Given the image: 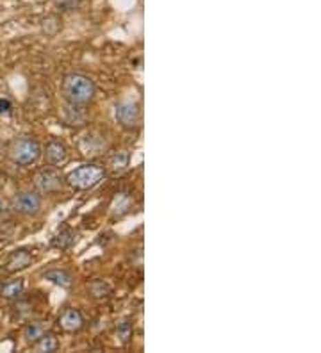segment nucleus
<instances>
[{
	"mask_svg": "<svg viewBox=\"0 0 321 353\" xmlns=\"http://www.w3.org/2000/svg\"><path fill=\"white\" fill-rule=\"evenodd\" d=\"M63 98L68 105L74 107H86L96 96V84L90 75L81 72H70L61 81Z\"/></svg>",
	"mask_w": 321,
	"mask_h": 353,
	"instance_id": "f257e3e1",
	"label": "nucleus"
},
{
	"mask_svg": "<svg viewBox=\"0 0 321 353\" xmlns=\"http://www.w3.org/2000/svg\"><path fill=\"white\" fill-rule=\"evenodd\" d=\"M6 153H8V159L14 166L29 168V166L36 164L43 157V147L34 136L22 134L9 141Z\"/></svg>",
	"mask_w": 321,
	"mask_h": 353,
	"instance_id": "f03ea898",
	"label": "nucleus"
},
{
	"mask_svg": "<svg viewBox=\"0 0 321 353\" xmlns=\"http://www.w3.org/2000/svg\"><path fill=\"white\" fill-rule=\"evenodd\" d=\"M105 177L104 166L96 162H84V164L75 166L74 170L66 175V186H70L75 191H90L96 188Z\"/></svg>",
	"mask_w": 321,
	"mask_h": 353,
	"instance_id": "7ed1b4c3",
	"label": "nucleus"
},
{
	"mask_svg": "<svg viewBox=\"0 0 321 353\" xmlns=\"http://www.w3.org/2000/svg\"><path fill=\"white\" fill-rule=\"evenodd\" d=\"M9 209L23 218H36L43 209V196L36 189H23L11 196Z\"/></svg>",
	"mask_w": 321,
	"mask_h": 353,
	"instance_id": "20e7f679",
	"label": "nucleus"
},
{
	"mask_svg": "<svg viewBox=\"0 0 321 353\" xmlns=\"http://www.w3.org/2000/svg\"><path fill=\"white\" fill-rule=\"evenodd\" d=\"M66 186V177L56 166H45L34 175V189L41 195H54Z\"/></svg>",
	"mask_w": 321,
	"mask_h": 353,
	"instance_id": "39448f33",
	"label": "nucleus"
},
{
	"mask_svg": "<svg viewBox=\"0 0 321 353\" xmlns=\"http://www.w3.org/2000/svg\"><path fill=\"white\" fill-rule=\"evenodd\" d=\"M114 118H116L118 125L125 129V131H136L141 127V109L136 102L123 100L118 102L114 107Z\"/></svg>",
	"mask_w": 321,
	"mask_h": 353,
	"instance_id": "423d86ee",
	"label": "nucleus"
},
{
	"mask_svg": "<svg viewBox=\"0 0 321 353\" xmlns=\"http://www.w3.org/2000/svg\"><path fill=\"white\" fill-rule=\"evenodd\" d=\"M84 325H86V318L75 307L65 309L61 312V316L57 318V327L61 328L63 332H66V334H77V332L83 330Z\"/></svg>",
	"mask_w": 321,
	"mask_h": 353,
	"instance_id": "0eeeda50",
	"label": "nucleus"
},
{
	"mask_svg": "<svg viewBox=\"0 0 321 353\" xmlns=\"http://www.w3.org/2000/svg\"><path fill=\"white\" fill-rule=\"evenodd\" d=\"M43 157L48 166H56V168H59V166L68 162L70 159L68 147L59 140H50L47 143V147L43 149Z\"/></svg>",
	"mask_w": 321,
	"mask_h": 353,
	"instance_id": "6e6552de",
	"label": "nucleus"
},
{
	"mask_svg": "<svg viewBox=\"0 0 321 353\" xmlns=\"http://www.w3.org/2000/svg\"><path fill=\"white\" fill-rule=\"evenodd\" d=\"M31 264H32V253L27 248H18L9 253L8 259H6L4 262V266H2V270H4L8 275H14L18 273V271L29 268Z\"/></svg>",
	"mask_w": 321,
	"mask_h": 353,
	"instance_id": "1a4fd4ad",
	"label": "nucleus"
},
{
	"mask_svg": "<svg viewBox=\"0 0 321 353\" xmlns=\"http://www.w3.org/2000/svg\"><path fill=\"white\" fill-rule=\"evenodd\" d=\"M75 243H77V232L74 228L65 227L54 235L52 241H50V246L56 250H61V252H68V250L74 248Z\"/></svg>",
	"mask_w": 321,
	"mask_h": 353,
	"instance_id": "9d476101",
	"label": "nucleus"
},
{
	"mask_svg": "<svg viewBox=\"0 0 321 353\" xmlns=\"http://www.w3.org/2000/svg\"><path fill=\"white\" fill-rule=\"evenodd\" d=\"M23 292H25V280L23 279L8 280V282L0 286V297L8 301L20 300L23 297Z\"/></svg>",
	"mask_w": 321,
	"mask_h": 353,
	"instance_id": "9b49d317",
	"label": "nucleus"
},
{
	"mask_svg": "<svg viewBox=\"0 0 321 353\" xmlns=\"http://www.w3.org/2000/svg\"><path fill=\"white\" fill-rule=\"evenodd\" d=\"M47 332H48L47 321H31V323H27L25 327H23L22 336L23 339H25L27 345L34 346L36 343H38L45 334H47Z\"/></svg>",
	"mask_w": 321,
	"mask_h": 353,
	"instance_id": "f8f14e48",
	"label": "nucleus"
},
{
	"mask_svg": "<svg viewBox=\"0 0 321 353\" xmlns=\"http://www.w3.org/2000/svg\"><path fill=\"white\" fill-rule=\"evenodd\" d=\"M43 279L61 289H70L72 288V284H74V277H72V273L66 270H59V268L45 271Z\"/></svg>",
	"mask_w": 321,
	"mask_h": 353,
	"instance_id": "ddd939ff",
	"label": "nucleus"
},
{
	"mask_svg": "<svg viewBox=\"0 0 321 353\" xmlns=\"http://www.w3.org/2000/svg\"><path fill=\"white\" fill-rule=\"evenodd\" d=\"M129 164H130V153L127 152V150H120V152L111 156L107 168L113 171L114 175H122L123 171L129 170Z\"/></svg>",
	"mask_w": 321,
	"mask_h": 353,
	"instance_id": "4468645a",
	"label": "nucleus"
},
{
	"mask_svg": "<svg viewBox=\"0 0 321 353\" xmlns=\"http://www.w3.org/2000/svg\"><path fill=\"white\" fill-rule=\"evenodd\" d=\"M34 346L39 353H54L59 350V341H57V337L54 334H48L47 332Z\"/></svg>",
	"mask_w": 321,
	"mask_h": 353,
	"instance_id": "2eb2a0df",
	"label": "nucleus"
},
{
	"mask_svg": "<svg viewBox=\"0 0 321 353\" xmlns=\"http://www.w3.org/2000/svg\"><path fill=\"white\" fill-rule=\"evenodd\" d=\"M118 337L122 339V343H129L130 337H132V325H130V321L120 323V327H118Z\"/></svg>",
	"mask_w": 321,
	"mask_h": 353,
	"instance_id": "dca6fc26",
	"label": "nucleus"
},
{
	"mask_svg": "<svg viewBox=\"0 0 321 353\" xmlns=\"http://www.w3.org/2000/svg\"><path fill=\"white\" fill-rule=\"evenodd\" d=\"M11 111H13V104L8 98H0V114H11Z\"/></svg>",
	"mask_w": 321,
	"mask_h": 353,
	"instance_id": "f3484780",
	"label": "nucleus"
},
{
	"mask_svg": "<svg viewBox=\"0 0 321 353\" xmlns=\"http://www.w3.org/2000/svg\"><path fill=\"white\" fill-rule=\"evenodd\" d=\"M4 211V204H2V198H0V213Z\"/></svg>",
	"mask_w": 321,
	"mask_h": 353,
	"instance_id": "a211bd4d",
	"label": "nucleus"
}]
</instances>
